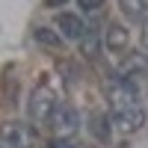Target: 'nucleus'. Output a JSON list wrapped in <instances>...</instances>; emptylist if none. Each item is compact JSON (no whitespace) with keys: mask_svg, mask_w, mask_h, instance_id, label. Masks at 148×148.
Listing matches in <instances>:
<instances>
[{"mask_svg":"<svg viewBox=\"0 0 148 148\" xmlns=\"http://www.w3.org/2000/svg\"><path fill=\"white\" fill-rule=\"evenodd\" d=\"M104 95H107V107H110V125L133 133L145 125V110H142V98H139V86H133L125 80L121 74H110L104 77Z\"/></svg>","mask_w":148,"mask_h":148,"instance_id":"1","label":"nucleus"},{"mask_svg":"<svg viewBox=\"0 0 148 148\" xmlns=\"http://www.w3.org/2000/svg\"><path fill=\"white\" fill-rule=\"evenodd\" d=\"M47 125H51L56 139H71L74 133L80 130V116H77V110H74L68 101H56L51 119H47Z\"/></svg>","mask_w":148,"mask_h":148,"instance_id":"2","label":"nucleus"},{"mask_svg":"<svg viewBox=\"0 0 148 148\" xmlns=\"http://www.w3.org/2000/svg\"><path fill=\"white\" fill-rule=\"evenodd\" d=\"M0 145L3 148H39L36 130L24 121H3L0 125Z\"/></svg>","mask_w":148,"mask_h":148,"instance_id":"3","label":"nucleus"},{"mask_svg":"<svg viewBox=\"0 0 148 148\" xmlns=\"http://www.w3.org/2000/svg\"><path fill=\"white\" fill-rule=\"evenodd\" d=\"M53 107H56L53 92L47 89V86H36L33 95H30V101H27V116H30V121H36V125H47Z\"/></svg>","mask_w":148,"mask_h":148,"instance_id":"4","label":"nucleus"},{"mask_svg":"<svg viewBox=\"0 0 148 148\" xmlns=\"http://www.w3.org/2000/svg\"><path fill=\"white\" fill-rule=\"evenodd\" d=\"M86 30H89V27L83 24L80 15H74V12H59V18H56V33H59V39H65V42H80Z\"/></svg>","mask_w":148,"mask_h":148,"instance_id":"5","label":"nucleus"},{"mask_svg":"<svg viewBox=\"0 0 148 148\" xmlns=\"http://www.w3.org/2000/svg\"><path fill=\"white\" fill-rule=\"evenodd\" d=\"M104 45H107L113 53L127 51V45H130V33H127V27H121V24H107V30H104Z\"/></svg>","mask_w":148,"mask_h":148,"instance_id":"6","label":"nucleus"},{"mask_svg":"<svg viewBox=\"0 0 148 148\" xmlns=\"http://www.w3.org/2000/svg\"><path fill=\"white\" fill-rule=\"evenodd\" d=\"M119 9L127 21H145L148 18V0H119Z\"/></svg>","mask_w":148,"mask_h":148,"instance_id":"7","label":"nucleus"},{"mask_svg":"<svg viewBox=\"0 0 148 148\" xmlns=\"http://www.w3.org/2000/svg\"><path fill=\"white\" fill-rule=\"evenodd\" d=\"M36 42L39 45H45V47H59L62 45V39H59V33L56 30H51V27H36Z\"/></svg>","mask_w":148,"mask_h":148,"instance_id":"8","label":"nucleus"},{"mask_svg":"<svg viewBox=\"0 0 148 148\" xmlns=\"http://www.w3.org/2000/svg\"><path fill=\"white\" fill-rule=\"evenodd\" d=\"M80 42H83V53L89 56V59H95V56H98V47H101L98 33H92V30H89V33H83V39H80Z\"/></svg>","mask_w":148,"mask_h":148,"instance_id":"9","label":"nucleus"},{"mask_svg":"<svg viewBox=\"0 0 148 148\" xmlns=\"http://www.w3.org/2000/svg\"><path fill=\"white\" fill-rule=\"evenodd\" d=\"M77 3H80V9H83V12H98V9L107 3V0H77Z\"/></svg>","mask_w":148,"mask_h":148,"instance_id":"10","label":"nucleus"},{"mask_svg":"<svg viewBox=\"0 0 148 148\" xmlns=\"http://www.w3.org/2000/svg\"><path fill=\"white\" fill-rule=\"evenodd\" d=\"M51 148H74V142H71V139H56V136H53Z\"/></svg>","mask_w":148,"mask_h":148,"instance_id":"11","label":"nucleus"},{"mask_svg":"<svg viewBox=\"0 0 148 148\" xmlns=\"http://www.w3.org/2000/svg\"><path fill=\"white\" fill-rule=\"evenodd\" d=\"M45 6L47 9H62V6H68V0H45Z\"/></svg>","mask_w":148,"mask_h":148,"instance_id":"12","label":"nucleus"},{"mask_svg":"<svg viewBox=\"0 0 148 148\" xmlns=\"http://www.w3.org/2000/svg\"><path fill=\"white\" fill-rule=\"evenodd\" d=\"M142 47L148 51V18H145V24H142Z\"/></svg>","mask_w":148,"mask_h":148,"instance_id":"13","label":"nucleus"},{"mask_svg":"<svg viewBox=\"0 0 148 148\" xmlns=\"http://www.w3.org/2000/svg\"><path fill=\"white\" fill-rule=\"evenodd\" d=\"M145 62H148V53H145Z\"/></svg>","mask_w":148,"mask_h":148,"instance_id":"14","label":"nucleus"}]
</instances>
